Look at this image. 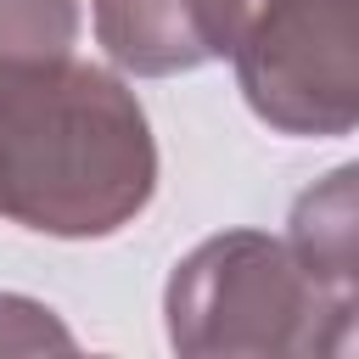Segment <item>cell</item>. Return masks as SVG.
I'll return each mask as SVG.
<instances>
[{"instance_id":"cell-5","label":"cell","mask_w":359,"mask_h":359,"mask_svg":"<svg viewBox=\"0 0 359 359\" xmlns=\"http://www.w3.org/2000/svg\"><path fill=\"white\" fill-rule=\"evenodd\" d=\"M292 252L337 297L359 292V163L331 168L292 202Z\"/></svg>"},{"instance_id":"cell-2","label":"cell","mask_w":359,"mask_h":359,"mask_svg":"<svg viewBox=\"0 0 359 359\" xmlns=\"http://www.w3.org/2000/svg\"><path fill=\"white\" fill-rule=\"evenodd\" d=\"M337 292L303 269L292 241L224 230L191 247L163 292L168 348L185 359L236 353H320Z\"/></svg>"},{"instance_id":"cell-1","label":"cell","mask_w":359,"mask_h":359,"mask_svg":"<svg viewBox=\"0 0 359 359\" xmlns=\"http://www.w3.org/2000/svg\"><path fill=\"white\" fill-rule=\"evenodd\" d=\"M157 140L123 79L79 56L0 67V219L95 241L146 213Z\"/></svg>"},{"instance_id":"cell-8","label":"cell","mask_w":359,"mask_h":359,"mask_svg":"<svg viewBox=\"0 0 359 359\" xmlns=\"http://www.w3.org/2000/svg\"><path fill=\"white\" fill-rule=\"evenodd\" d=\"M320 353H359V292L337 297V314L325 325V348Z\"/></svg>"},{"instance_id":"cell-3","label":"cell","mask_w":359,"mask_h":359,"mask_svg":"<svg viewBox=\"0 0 359 359\" xmlns=\"http://www.w3.org/2000/svg\"><path fill=\"white\" fill-rule=\"evenodd\" d=\"M230 62L241 101L275 135L359 129V0H269Z\"/></svg>"},{"instance_id":"cell-6","label":"cell","mask_w":359,"mask_h":359,"mask_svg":"<svg viewBox=\"0 0 359 359\" xmlns=\"http://www.w3.org/2000/svg\"><path fill=\"white\" fill-rule=\"evenodd\" d=\"M79 0H0V67L73 56Z\"/></svg>"},{"instance_id":"cell-7","label":"cell","mask_w":359,"mask_h":359,"mask_svg":"<svg viewBox=\"0 0 359 359\" xmlns=\"http://www.w3.org/2000/svg\"><path fill=\"white\" fill-rule=\"evenodd\" d=\"M73 353V331L34 297H17V292H0V353Z\"/></svg>"},{"instance_id":"cell-4","label":"cell","mask_w":359,"mask_h":359,"mask_svg":"<svg viewBox=\"0 0 359 359\" xmlns=\"http://www.w3.org/2000/svg\"><path fill=\"white\" fill-rule=\"evenodd\" d=\"M269 0H95L101 50L135 79H168L236 56Z\"/></svg>"}]
</instances>
